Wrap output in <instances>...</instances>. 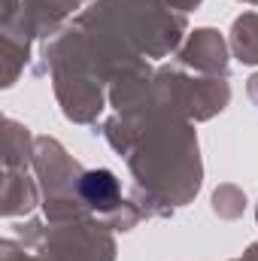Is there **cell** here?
<instances>
[{"label":"cell","instance_id":"1","mask_svg":"<svg viewBox=\"0 0 258 261\" xmlns=\"http://www.w3.org/2000/svg\"><path fill=\"white\" fill-rule=\"evenodd\" d=\"M79 192L94 206H110L116 200V195H119V182H116V176L110 170H91V173L82 176Z\"/></svg>","mask_w":258,"mask_h":261}]
</instances>
